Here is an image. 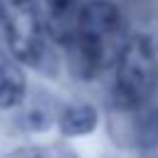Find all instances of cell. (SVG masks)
Wrapping results in <instances>:
<instances>
[{
  "label": "cell",
  "mask_w": 158,
  "mask_h": 158,
  "mask_svg": "<svg viewBox=\"0 0 158 158\" xmlns=\"http://www.w3.org/2000/svg\"><path fill=\"white\" fill-rule=\"evenodd\" d=\"M17 109H22V114H20V118H17L22 128H27V131H44V128H49V123H52V114H49L47 109H40V106H25V101H22Z\"/></svg>",
  "instance_id": "obj_7"
},
{
  "label": "cell",
  "mask_w": 158,
  "mask_h": 158,
  "mask_svg": "<svg viewBox=\"0 0 158 158\" xmlns=\"http://www.w3.org/2000/svg\"><path fill=\"white\" fill-rule=\"evenodd\" d=\"M25 64L10 52L0 47V109H17L27 96V77Z\"/></svg>",
  "instance_id": "obj_5"
},
{
  "label": "cell",
  "mask_w": 158,
  "mask_h": 158,
  "mask_svg": "<svg viewBox=\"0 0 158 158\" xmlns=\"http://www.w3.org/2000/svg\"><path fill=\"white\" fill-rule=\"evenodd\" d=\"M37 2H40V12H42L49 40L64 47L84 2L81 0H37Z\"/></svg>",
  "instance_id": "obj_4"
},
{
  "label": "cell",
  "mask_w": 158,
  "mask_h": 158,
  "mask_svg": "<svg viewBox=\"0 0 158 158\" xmlns=\"http://www.w3.org/2000/svg\"><path fill=\"white\" fill-rule=\"evenodd\" d=\"M114 77V101L118 109H138L158 84V59L156 47L148 35H133L126 40L116 64Z\"/></svg>",
  "instance_id": "obj_3"
},
{
  "label": "cell",
  "mask_w": 158,
  "mask_h": 158,
  "mask_svg": "<svg viewBox=\"0 0 158 158\" xmlns=\"http://www.w3.org/2000/svg\"><path fill=\"white\" fill-rule=\"evenodd\" d=\"M99 123V111L91 106V104H69L59 111L57 116V126H59V133L67 136V138H74V136H86L96 128Z\"/></svg>",
  "instance_id": "obj_6"
},
{
  "label": "cell",
  "mask_w": 158,
  "mask_h": 158,
  "mask_svg": "<svg viewBox=\"0 0 158 158\" xmlns=\"http://www.w3.org/2000/svg\"><path fill=\"white\" fill-rule=\"evenodd\" d=\"M5 44V20H2V7H0V47Z\"/></svg>",
  "instance_id": "obj_10"
},
{
  "label": "cell",
  "mask_w": 158,
  "mask_h": 158,
  "mask_svg": "<svg viewBox=\"0 0 158 158\" xmlns=\"http://www.w3.org/2000/svg\"><path fill=\"white\" fill-rule=\"evenodd\" d=\"M2 158H37V146H25V148H15L12 153L2 156Z\"/></svg>",
  "instance_id": "obj_9"
},
{
  "label": "cell",
  "mask_w": 158,
  "mask_h": 158,
  "mask_svg": "<svg viewBox=\"0 0 158 158\" xmlns=\"http://www.w3.org/2000/svg\"><path fill=\"white\" fill-rule=\"evenodd\" d=\"M126 22L111 0H86L64 44L74 77L89 81L116 64L126 44Z\"/></svg>",
  "instance_id": "obj_1"
},
{
  "label": "cell",
  "mask_w": 158,
  "mask_h": 158,
  "mask_svg": "<svg viewBox=\"0 0 158 158\" xmlns=\"http://www.w3.org/2000/svg\"><path fill=\"white\" fill-rule=\"evenodd\" d=\"M5 20V47L27 67L52 72L54 54L37 0H0Z\"/></svg>",
  "instance_id": "obj_2"
},
{
  "label": "cell",
  "mask_w": 158,
  "mask_h": 158,
  "mask_svg": "<svg viewBox=\"0 0 158 158\" xmlns=\"http://www.w3.org/2000/svg\"><path fill=\"white\" fill-rule=\"evenodd\" d=\"M37 158H77V153L69 151L67 146L52 143V146H37Z\"/></svg>",
  "instance_id": "obj_8"
}]
</instances>
